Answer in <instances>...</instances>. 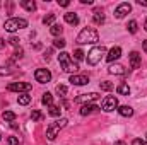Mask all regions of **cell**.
Returning a JSON list of instances; mask_svg holds the SVG:
<instances>
[{
    "label": "cell",
    "instance_id": "6da1fadb",
    "mask_svg": "<svg viewBox=\"0 0 147 145\" xmlns=\"http://www.w3.org/2000/svg\"><path fill=\"white\" fill-rule=\"evenodd\" d=\"M98 41H99V34L94 28H84L77 36L79 44H96Z\"/></svg>",
    "mask_w": 147,
    "mask_h": 145
},
{
    "label": "cell",
    "instance_id": "7a4b0ae2",
    "mask_svg": "<svg viewBox=\"0 0 147 145\" xmlns=\"http://www.w3.org/2000/svg\"><path fill=\"white\" fill-rule=\"evenodd\" d=\"M58 62H60V67H62V70L67 73H75L79 70V67H77V63H74V60L70 58V53H67V51H62L60 55H58Z\"/></svg>",
    "mask_w": 147,
    "mask_h": 145
},
{
    "label": "cell",
    "instance_id": "3957f363",
    "mask_svg": "<svg viewBox=\"0 0 147 145\" xmlns=\"http://www.w3.org/2000/svg\"><path fill=\"white\" fill-rule=\"evenodd\" d=\"M67 123H69V121H67L65 118H60V119H57V121L50 123V126L46 128V138H48V140H55V138L58 137L60 130L67 126Z\"/></svg>",
    "mask_w": 147,
    "mask_h": 145
},
{
    "label": "cell",
    "instance_id": "277c9868",
    "mask_svg": "<svg viewBox=\"0 0 147 145\" xmlns=\"http://www.w3.org/2000/svg\"><path fill=\"white\" fill-rule=\"evenodd\" d=\"M24 28H28V21L26 19H21V17H10L3 24V29L9 31V33H16L19 29H24Z\"/></svg>",
    "mask_w": 147,
    "mask_h": 145
},
{
    "label": "cell",
    "instance_id": "5b68a950",
    "mask_svg": "<svg viewBox=\"0 0 147 145\" xmlns=\"http://www.w3.org/2000/svg\"><path fill=\"white\" fill-rule=\"evenodd\" d=\"M105 55H106V48H105L103 44H101V46H94V48L87 53V63H89V65H98Z\"/></svg>",
    "mask_w": 147,
    "mask_h": 145
},
{
    "label": "cell",
    "instance_id": "8992f818",
    "mask_svg": "<svg viewBox=\"0 0 147 145\" xmlns=\"http://www.w3.org/2000/svg\"><path fill=\"white\" fill-rule=\"evenodd\" d=\"M7 91H10V92H29L31 91V84H28V82H10L9 85H7Z\"/></svg>",
    "mask_w": 147,
    "mask_h": 145
},
{
    "label": "cell",
    "instance_id": "52a82bcc",
    "mask_svg": "<svg viewBox=\"0 0 147 145\" xmlns=\"http://www.w3.org/2000/svg\"><path fill=\"white\" fill-rule=\"evenodd\" d=\"M101 109L106 111V113H111V111L118 109V99L115 96H106L103 99V103H101Z\"/></svg>",
    "mask_w": 147,
    "mask_h": 145
},
{
    "label": "cell",
    "instance_id": "ba28073f",
    "mask_svg": "<svg viewBox=\"0 0 147 145\" xmlns=\"http://www.w3.org/2000/svg\"><path fill=\"white\" fill-rule=\"evenodd\" d=\"M101 96L98 94V92H89V94H80V96H77L75 97V103H79V104H91V103H94V101H98Z\"/></svg>",
    "mask_w": 147,
    "mask_h": 145
},
{
    "label": "cell",
    "instance_id": "9c48e42d",
    "mask_svg": "<svg viewBox=\"0 0 147 145\" xmlns=\"http://www.w3.org/2000/svg\"><path fill=\"white\" fill-rule=\"evenodd\" d=\"M34 79L39 84H48L51 80V72L48 68H38L36 72H34Z\"/></svg>",
    "mask_w": 147,
    "mask_h": 145
},
{
    "label": "cell",
    "instance_id": "30bf717a",
    "mask_svg": "<svg viewBox=\"0 0 147 145\" xmlns=\"http://www.w3.org/2000/svg\"><path fill=\"white\" fill-rule=\"evenodd\" d=\"M130 10H132V5H130L128 2H123V3H120V5L115 9V17H116V19H123L127 14H130Z\"/></svg>",
    "mask_w": 147,
    "mask_h": 145
},
{
    "label": "cell",
    "instance_id": "8fae6325",
    "mask_svg": "<svg viewBox=\"0 0 147 145\" xmlns=\"http://www.w3.org/2000/svg\"><path fill=\"white\" fill-rule=\"evenodd\" d=\"M69 82L72 85H86V84H89V77L87 75H77V73H74V75H70Z\"/></svg>",
    "mask_w": 147,
    "mask_h": 145
},
{
    "label": "cell",
    "instance_id": "7c38bea8",
    "mask_svg": "<svg viewBox=\"0 0 147 145\" xmlns=\"http://www.w3.org/2000/svg\"><path fill=\"white\" fill-rule=\"evenodd\" d=\"M120 56H121V48H120V46H113L110 51H108V55H106V62L113 63V62L118 60Z\"/></svg>",
    "mask_w": 147,
    "mask_h": 145
},
{
    "label": "cell",
    "instance_id": "4fadbf2b",
    "mask_svg": "<svg viewBox=\"0 0 147 145\" xmlns=\"http://www.w3.org/2000/svg\"><path fill=\"white\" fill-rule=\"evenodd\" d=\"M99 106H96V104H82V108L79 109V113L82 114V116H87V114H91V113H96V111H99Z\"/></svg>",
    "mask_w": 147,
    "mask_h": 145
},
{
    "label": "cell",
    "instance_id": "5bb4252c",
    "mask_svg": "<svg viewBox=\"0 0 147 145\" xmlns=\"http://www.w3.org/2000/svg\"><path fill=\"white\" fill-rule=\"evenodd\" d=\"M128 60H130V67L132 68H139L140 67V55L137 51H132L128 55Z\"/></svg>",
    "mask_w": 147,
    "mask_h": 145
},
{
    "label": "cell",
    "instance_id": "9a60e30c",
    "mask_svg": "<svg viewBox=\"0 0 147 145\" xmlns=\"http://www.w3.org/2000/svg\"><path fill=\"white\" fill-rule=\"evenodd\" d=\"M63 19H65L67 24H72V26H77V24H79V17H77V14H74V12L63 14Z\"/></svg>",
    "mask_w": 147,
    "mask_h": 145
},
{
    "label": "cell",
    "instance_id": "2e32d148",
    "mask_svg": "<svg viewBox=\"0 0 147 145\" xmlns=\"http://www.w3.org/2000/svg\"><path fill=\"white\" fill-rule=\"evenodd\" d=\"M108 72H110L111 75H123V73H125V67L115 63V65H110V67H108Z\"/></svg>",
    "mask_w": 147,
    "mask_h": 145
},
{
    "label": "cell",
    "instance_id": "e0dca14e",
    "mask_svg": "<svg viewBox=\"0 0 147 145\" xmlns=\"http://www.w3.org/2000/svg\"><path fill=\"white\" fill-rule=\"evenodd\" d=\"M21 7L26 9L28 12H34L36 10V3L33 0H21Z\"/></svg>",
    "mask_w": 147,
    "mask_h": 145
},
{
    "label": "cell",
    "instance_id": "ac0fdd59",
    "mask_svg": "<svg viewBox=\"0 0 147 145\" xmlns=\"http://www.w3.org/2000/svg\"><path fill=\"white\" fill-rule=\"evenodd\" d=\"M118 113H120L123 118H130V116L134 114V109L130 108V106H118Z\"/></svg>",
    "mask_w": 147,
    "mask_h": 145
},
{
    "label": "cell",
    "instance_id": "d6986e66",
    "mask_svg": "<svg viewBox=\"0 0 147 145\" xmlns=\"http://www.w3.org/2000/svg\"><path fill=\"white\" fill-rule=\"evenodd\" d=\"M92 22H94V24H98V26L105 24V14H103V12H99V10H96V12H94V15H92Z\"/></svg>",
    "mask_w": 147,
    "mask_h": 145
},
{
    "label": "cell",
    "instance_id": "ffe728a7",
    "mask_svg": "<svg viewBox=\"0 0 147 145\" xmlns=\"http://www.w3.org/2000/svg\"><path fill=\"white\" fill-rule=\"evenodd\" d=\"M12 67H14V60H10L7 65H3V67L0 68V75H9V73H12V72H14V68H12Z\"/></svg>",
    "mask_w": 147,
    "mask_h": 145
},
{
    "label": "cell",
    "instance_id": "44dd1931",
    "mask_svg": "<svg viewBox=\"0 0 147 145\" xmlns=\"http://www.w3.org/2000/svg\"><path fill=\"white\" fill-rule=\"evenodd\" d=\"M116 92H118L120 96H128V94H130V85H127V84H120V85L116 87Z\"/></svg>",
    "mask_w": 147,
    "mask_h": 145
},
{
    "label": "cell",
    "instance_id": "7402d4cb",
    "mask_svg": "<svg viewBox=\"0 0 147 145\" xmlns=\"http://www.w3.org/2000/svg\"><path fill=\"white\" fill-rule=\"evenodd\" d=\"M17 103H19L21 106H28V104L31 103V96H29V94H19Z\"/></svg>",
    "mask_w": 147,
    "mask_h": 145
},
{
    "label": "cell",
    "instance_id": "603a6c76",
    "mask_svg": "<svg viewBox=\"0 0 147 145\" xmlns=\"http://www.w3.org/2000/svg\"><path fill=\"white\" fill-rule=\"evenodd\" d=\"M41 103H43L45 106H51V104H53V96H51L50 92H45L43 97H41Z\"/></svg>",
    "mask_w": 147,
    "mask_h": 145
},
{
    "label": "cell",
    "instance_id": "cb8c5ba5",
    "mask_svg": "<svg viewBox=\"0 0 147 145\" xmlns=\"http://www.w3.org/2000/svg\"><path fill=\"white\" fill-rule=\"evenodd\" d=\"M2 118H3L5 121H10V123H14L17 116H16V113H14V111H3V114H2Z\"/></svg>",
    "mask_w": 147,
    "mask_h": 145
},
{
    "label": "cell",
    "instance_id": "d4e9b609",
    "mask_svg": "<svg viewBox=\"0 0 147 145\" xmlns=\"http://www.w3.org/2000/svg\"><path fill=\"white\" fill-rule=\"evenodd\" d=\"M50 33H51L53 36H60V34L63 33V28H62L60 24H53V26L50 28Z\"/></svg>",
    "mask_w": 147,
    "mask_h": 145
},
{
    "label": "cell",
    "instance_id": "484cf974",
    "mask_svg": "<svg viewBox=\"0 0 147 145\" xmlns=\"http://www.w3.org/2000/svg\"><path fill=\"white\" fill-rule=\"evenodd\" d=\"M53 22H55V14H48V15L43 17V24L45 26H53Z\"/></svg>",
    "mask_w": 147,
    "mask_h": 145
},
{
    "label": "cell",
    "instance_id": "4316f807",
    "mask_svg": "<svg viewBox=\"0 0 147 145\" xmlns=\"http://www.w3.org/2000/svg\"><path fill=\"white\" fill-rule=\"evenodd\" d=\"M127 29H128V33L135 34V33L139 31V24H137V21H130V22H128V26H127Z\"/></svg>",
    "mask_w": 147,
    "mask_h": 145
},
{
    "label": "cell",
    "instance_id": "83f0119b",
    "mask_svg": "<svg viewBox=\"0 0 147 145\" xmlns=\"http://www.w3.org/2000/svg\"><path fill=\"white\" fill-rule=\"evenodd\" d=\"M48 113H50L51 116H60L62 109H60V106H55V104H51V106H48Z\"/></svg>",
    "mask_w": 147,
    "mask_h": 145
},
{
    "label": "cell",
    "instance_id": "f1b7e54d",
    "mask_svg": "<svg viewBox=\"0 0 147 145\" xmlns=\"http://www.w3.org/2000/svg\"><path fill=\"white\" fill-rule=\"evenodd\" d=\"M99 89H101V91H106V92H110V91H113V84H111V82H108V80H105V82H99Z\"/></svg>",
    "mask_w": 147,
    "mask_h": 145
},
{
    "label": "cell",
    "instance_id": "f546056e",
    "mask_svg": "<svg viewBox=\"0 0 147 145\" xmlns=\"http://www.w3.org/2000/svg\"><path fill=\"white\" fill-rule=\"evenodd\" d=\"M55 91H57V94H58L60 97H65V96H67V87H65V85H62V84H60V85H57V89H55Z\"/></svg>",
    "mask_w": 147,
    "mask_h": 145
},
{
    "label": "cell",
    "instance_id": "4dcf8cb0",
    "mask_svg": "<svg viewBox=\"0 0 147 145\" xmlns=\"http://www.w3.org/2000/svg\"><path fill=\"white\" fill-rule=\"evenodd\" d=\"M53 46H55V48H60V50H62V48H65V39L57 38V39L53 41Z\"/></svg>",
    "mask_w": 147,
    "mask_h": 145
},
{
    "label": "cell",
    "instance_id": "1f68e13d",
    "mask_svg": "<svg viewBox=\"0 0 147 145\" xmlns=\"http://www.w3.org/2000/svg\"><path fill=\"white\" fill-rule=\"evenodd\" d=\"M31 119H33V121H39V119H43V114H41V111L34 109V111L31 113Z\"/></svg>",
    "mask_w": 147,
    "mask_h": 145
},
{
    "label": "cell",
    "instance_id": "d6a6232c",
    "mask_svg": "<svg viewBox=\"0 0 147 145\" xmlns=\"http://www.w3.org/2000/svg\"><path fill=\"white\" fill-rule=\"evenodd\" d=\"M84 55H86V53H84L82 50H75V51H74V56H75V60H84Z\"/></svg>",
    "mask_w": 147,
    "mask_h": 145
},
{
    "label": "cell",
    "instance_id": "836d02e7",
    "mask_svg": "<svg viewBox=\"0 0 147 145\" xmlns=\"http://www.w3.org/2000/svg\"><path fill=\"white\" fill-rule=\"evenodd\" d=\"M22 56H24V51H22V48H17V50H16V53H14V58H12V60L22 58Z\"/></svg>",
    "mask_w": 147,
    "mask_h": 145
},
{
    "label": "cell",
    "instance_id": "e575fe53",
    "mask_svg": "<svg viewBox=\"0 0 147 145\" xmlns=\"http://www.w3.org/2000/svg\"><path fill=\"white\" fill-rule=\"evenodd\" d=\"M9 44H12V46H19V38H16V36H10L9 39Z\"/></svg>",
    "mask_w": 147,
    "mask_h": 145
},
{
    "label": "cell",
    "instance_id": "d590c367",
    "mask_svg": "<svg viewBox=\"0 0 147 145\" xmlns=\"http://www.w3.org/2000/svg\"><path fill=\"white\" fill-rule=\"evenodd\" d=\"M7 144L9 145H19V140H17V137H7Z\"/></svg>",
    "mask_w": 147,
    "mask_h": 145
},
{
    "label": "cell",
    "instance_id": "8d00e7d4",
    "mask_svg": "<svg viewBox=\"0 0 147 145\" xmlns=\"http://www.w3.org/2000/svg\"><path fill=\"white\" fill-rule=\"evenodd\" d=\"M132 145H147V140H144V138H134Z\"/></svg>",
    "mask_w": 147,
    "mask_h": 145
},
{
    "label": "cell",
    "instance_id": "74e56055",
    "mask_svg": "<svg viewBox=\"0 0 147 145\" xmlns=\"http://www.w3.org/2000/svg\"><path fill=\"white\" fill-rule=\"evenodd\" d=\"M58 5H60V7H69L70 2H69V0H58Z\"/></svg>",
    "mask_w": 147,
    "mask_h": 145
},
{
    "label": "cell",
    "instance_id": "f35d334b",
    "mask_svg": "<svg viewBox=\"0 0 147 145\" xmlns=\"http://www.w3.org/2000/svg\"><path fill=\"white\" fill-rule=\"evenodd\" d=\"M137 3L142 5V7H147V0H137Z\"/></svg>",
    "mask_w": 147,
    "mask_h": 145
},
{
    "label": "cell",
    "instance_id": "ab89813d",
    "mask_svg": "<svg viewBox=\"0 0 147 145\" xmlns=\"http://www.w3.org/2000/svg\"><path fill=\"white\" fill-rule=\"evenodd\" d=\"M142 48H144V51H146V55H147V39L142 41Z\"/></svg>",
    "mask_w": 147,
    "mask_h": 145
},
{
    "label": "cell",
    "instance_id": "60d3db41",
    "mask_svg": "<svg viewBox=\"0 0 147 145\" xmlns=\"http://www.w3.org/2000/svg\"><path fill=\"white\" fill-rule=\"evenodd\" d=\"M2 48H5V41H3V39L0 38V50H2Z\"/></svg>",
    "mask_w": 147,
    "mask_h": 145
},
{
    "label": "cell",
    "instance_id": "b9f144b4",
    "mask_svg": "<svg viewBox=\"0 0 147 145\" xmlns=\"http://www.w3.org/2000/svg\"><path fill=\"white\" fill-rule=\"evenodd\" d=\"M113 145H125V142H123V140H116Z\"/></svg>",
    "mask_w": 147,
    "mask_h": 145
},
{
    "label": "cell",
    "instance_id": "7bdbcfd3",
    "mask_svg": "<svg viewBox=\"0 0 147 145\" xmlns=\"http://www.w3.org/2000/svg\"><path fill=\"white\" fill-rule=\"evenodd\" d=\"M144 29L147 31V19H146V22H144Z\"/></svg>",
    "mask_w": 147,
    "mask_h": 145
},
{
    "label": "cell",
    "instance_id": "ee69618b",
    "mask_svg": "<svg viewBox=\"0 0 147 145\" xmlns=\"http://www.w3.org/2000/svg\"><path fill=\"white\" fill-rule=\"evenodd\" d=\"M0 140H2V133H0Z\"/></svg>",
    "mask_w": 147,
    "mask_h": 145
},
{
    "label": "cell",
    "instance_id": "f6af8a7d",
    "mask_svg": "<svg viewBox=\"0 0 147 145\" xmlns=\"http://www.w3.org/2000/svg\"><path fill=\"white\" fill-rule=\"evenodd\" d=\"M146 137H147V135H146Z\"/></svg>",
    "mask_w": 147,
    "mask_h": 145
}]
</instances>
